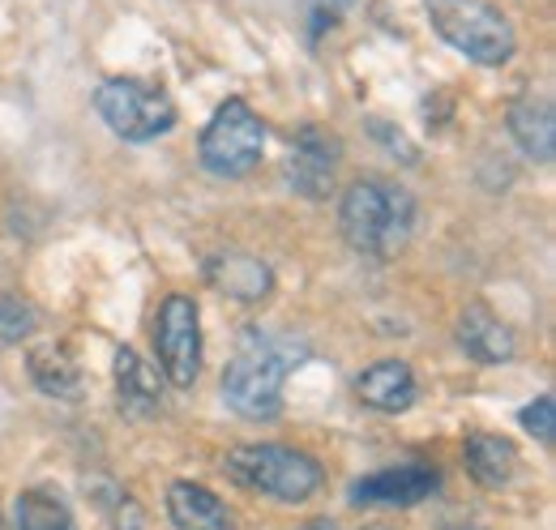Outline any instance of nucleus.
<instances>
[{"label": "nucleus", "mask_w": 556, "mask_h": 530, "mask_svg": "<svg viewBox=\"0 0 556 530\" xmlns=\"http://www.w3.org/2000/svg\"><path fill=\"white\" fill-rule=\"evenodd\" d=\"M518 424L531 432V437H540L544 445H553V432H556V398L553 394H540L535 402H527L522 411H518Z\"/></svg>", "instance_id": "obj_20"}, {"label": "nucleus", "mask_w": 556, "mask_h": 530, "mask_svg": "<svg viewBox=\"0 0 556 530\" xmlns=\"http://www.w3.org/2000/svg\"><path fill=\"white\" fill-rule=\"evenodd\" d=\"M463 458H467V470L480 488H505L522 463L518 445L509 437H496V432H471L463 441Z\"/></svg>", "instance_id": "obj_16"}, {"label": "nucleus", "mask_w": 556, "mask_h": 530, "mask_svg": "<svg viewBox=\"0 0 556 530\" xmlns=\"http://www.w3.org/2000/svg\"><path fill=\"white\" fill-rule=\"evenodd\" d=\"M227 475L282 505H300L321 488V463L291 445H240L227 454Z\"/></svg>", "instance_id": "obj_4"}, {"label": "nucleus", "mask_w": 556, "mask_h": 530, "mask_svg": "<svg viewBox=\"0 0 556 530\" xmlns=\"http://www.w3.org/2000/svg\"><path fill=\"white\" fill-rule=\"evenodd\" d=\"M39 330V308L22 295H0V342H22Z\"/></svg>", "instance_id": "obj_19"}, {"label": "nucleus", "mask_w": 556, "mask_h": 530, "mask_svg": "<svg viewBox=\"0 0 556 530\" xmlns=\"http://www.w3.org/2000/svg\"><path fill=\"white\" fill-rule=\"evenodd\" d=\"M154 355H159V368L163 377L176 386V390H189L202 373V308L193 295L176 291L159 304V317H154Z\"/></svg>", "instance_id": "obj_7"}, {"label": "nucleus", "mask_w": 556, "mask_h": 530, "mask_svg": "<svg viewBox=\"0 0 556 530\" xmlns=\"http://www.w3.org/2000/svg\"><path fill=\"white\" fill-rule=\"evenodd\" d=\"M343 163V141L321 125H304L287 154V185L308 201H326L334 193V176Z\"/></svg>", "instance_id": "obj_8"}, {"label": "nucleus", "mask_w": 556, "mask_h": 530, "mask_svg": "<svg viewBox=\"0 0 556 530\" xmlns=\"http://www.w3.org/2000/svg\"><path fill=\"white\" fill-rule=\"evenodd\" d=\"M355 398L368 406V411H381V415H403L412 411L419 398L416 373L407 359H377L368 364L359 377H355Z\"/></svg>", "instance_id": "obj_10"}, {"label": "nucleus", "mask_w": 556, "mask_h": 530, "mask_svg": "<svg viewBox=\"0 0 556 530\" xmlns=\"http://www.w3.org/2000/svg\"><path fill=\"white\" fill-rule=\"evenodd\" d=\"M94 112L125 141H154V137L176 129L172 94L146 77H108L94 90Z\"/></svg>", "instance_id": "obj_5"}, {"label": "nucleus", "mask_w": 556, "mask_h": 530, "mask_svg": "<svg viewBox=\"0 0 556 530\" xmlns=\"http://www.w3.org/2000/svg\"><path fill=\"white\" fill-rule=\"evenodd\" d=\"M441 488L437 466L428 463H407V466H386L377 475L355 479L348 501L355 509H416L432 492Z\"/></svg>", "instance_id": "obj_9"}, {"label": "nucleus", "mask_w": 556, "mask_h": 530, "mask_svg": "<svg viewBox=\"0 0 556 530\" xmlns=\"http://www.w3.org/2000/svg\"><path fill=\"white\" fill-rule=\"evenodd\" d=\"M13 530H77V518L56 492L26 488L13 501Z\"/></svg>", "instance_id": "obj_18"}, {"label": "nucleus", "mask_w": 556, "mask_h": 530, "mask_svg": "<svg viewBox=\"0 0 556 530\" xmlns=\"http://www.w3.org/2000/svg\"><path fill=\"white\" fill-rule=\"evenodd\" d=\"M206 278L223 295H231V300H240V304H257V300H266L270 287H275L270 265L262 262V257H253V253H236V249L210 257Z\"/></svg>", "instance_id": "obj_13"}, {"label": "nucleus", "mask_w": 556, "mask_h": 530, "mask_svg": "<svg viewBox=\"0 0 556 530\" xmlns=\"http://www.w3.org/2000/svg\"><path fill=\"white\" fill-rule=\"evenodd\" d=\"M30 381L48 398H77L81 390V368L73 364V355L61 342L35 346L30 351Z\"/></svg>", "instance_id": "obj_17"}, {"label": "nucleus", "mask_w": 556, "mask_h": 530, "mask_svg": "<svg viewBox=\"0 0 556 530\" xmlns=\"http://www.w3.org/2000/svg\"><path fill=\"white\" fill-rule=\"evenodd\" d=\"M116 394H121V411L134 415V419H150L163 406L159 377H154V368L141 359L134 346L116 351Z\"/></svg>", "instance_id": "obj_15"}, {"label": "nucleus", "mask_w": 556, "mask_h": 530, "mask_svg": "<svg viewBox=\"0 0 556 530\" xmlns=\"http://www.w3.org/2000/svg\"><path fill=\"white\" fill-rule=\"evenodd\" d=\"M266 150V121L244 103V99H227L198 141V159L210 176L218 180H240L262 163Z\"/></svg>", "instance_id": "obj_6"}, {"label": "nucleus", "mask_w": 556, "mask_h": 530, "mask_svg": "<svg viewBox=\"0 0 556 530\" xmlns=\"http://www.w3.org/2000/svg\"><path fill=\"white\" fill-rule=\"evenodd\" d=\"M458 346H463L476 364H488V368L509 364V359L518 355L514 330H509L492 308H484V304L463 308V317H458Z\"/></svg>", "instance_id": "obj_12"}, {"label": "nucleus", "mask_w": 556, "mask_h": 530, "mask_svg": "<svg viewBox=\"0 0 556 530\" xmlns=\"http://www.w3.org/2000/svg\"><path fill=\"white\" fill-rule=\"evenodd\" d=\"M304 359H308V346L295 333L253 326L240 338V346L223 373V402L249 424H270L282 415V381Z\"/></svg>", "instance_id": "obj_1"}, {"label": "nucleus", "mask_w": 556, "mask_h": 530, "mask_svg": "<svg viewBox=\"0 0 556 530\" xmlns=\"http://www.w3.org/2000/svg\"><path fill=\"white\" fill-rule=\"evenodd\" d=\"M509 132L522 146L527 159L535 163H553L556 154V116L548 94H527L509 108Z\"/></svg>", "instance_id": "obj_14"}, {"label": "nucleus", "mask_w": 556, "mask_h": 530, "mask_svg": "<svg viewBox=\"0 0 556 530\" xmlns=\"http://www.w3.org/2000/svg\"><path fill=\"white\" fill-rule=\"evenodd\" d=\"M368 530H390V527H368Z\"/></svg>", "instance_id": "obj_21"}, {"label": "nucleus", "mask_w": 556, "mask_h": 530, "mask_svg": "<svg viewBox=\"0 0 556 530\" xmlns=\"http://www.w3.org/2000/svg\"><path fill=\"white\" fill-rule=\"evenodd\" d=\"M424 9H428L432 30L476 65H505L518 48L509 17L488 0H424Z\"/></svg>", "instance_id": "obj_3"}, {"label": "nucleus", "mask_w": 556, "mask_h": 530, "mask_svg": "<svg viewBox=\"0 0 556 530\" xmlns=\"http://www.w3.org/2000/svg\"><path fill=\"white\" fill-rule=\"evenodd\" d=\"M0 530H4V518H0Z\"/></svg>", "instance_id": "obj_22"}, {"label": "nucleus", "mask_w": 556, "mask_h": 530, "mask_svg": "<svg viewBox=\"0 0 556 530\" xmlns=\"http://www.w3.org/2000/svg\"><path fill=\"white\" fill-rule=\"evenodd\" d=\"M167 514H172L176 530H240L227 501L193 479H176L167 488Z\"/></svg>", "instance_id": "obj_11"}, {"label": "nucleus", "mask_w": 556, "mask_h": 530, "mask_svg": "<svg viewBox=\"0 0 556 530\" xmlns=\"http://www.w3.org/2000/svg\"><path fill=\"white\" fill-rule=\"evenodd\" d=\"M339 227L355 253L390 262L407 249L416 231V198L386 176H359L351 180L343 205H339Z\"/></svg>", "instance_id": "obj_2"}]
</instances>
